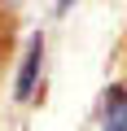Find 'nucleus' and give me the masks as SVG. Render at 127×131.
I'll return each instance as SVG.
<instances>
[{
    "label": "nucleus",
    "mask_w": 127,
    "mask_h": 131,
    "mask_svg": "<svg viewBox=\"0 0 127 131\" xmlns=\"http://www.w3.org/2000/svg\"><path fill=\"white\" fill-rule=\"evenodd\" d=\"M40 66H44V39L31 35V39H26V57H22V70H18V96H22V101H26V96L35 92V83H40Z\"/></svg>",
    "instance_id": "1"
},
{
    "label": "nucleus",
    "mask_w": 127,
    "mask_h": 131,
    "mask_svg": "<svg viewBox=\"0 0 127 131\" xmlns=\"http://www.w3.org/2000/svg\"><path fill=\"white\" fill-rule=\"evenodd\" d=\"M105 131H127V88H110V96H105Z\"/></svg>",
    "instance_id": "2"
}]
</instances>
